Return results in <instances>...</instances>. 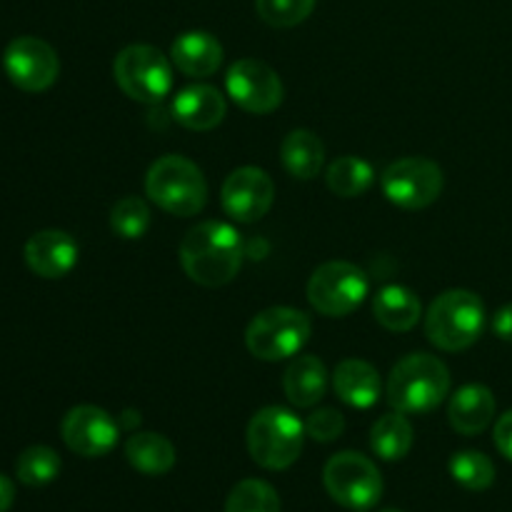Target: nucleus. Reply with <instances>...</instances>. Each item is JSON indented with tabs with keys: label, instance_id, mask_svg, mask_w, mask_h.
Returning <instances> with one entry per match:
<instances>
[{
	"label": "nucleus",
	"instance_id": "f704fd0d",
	"mask_svg": "<svg viewBox=\"0 0 512 512\" xmlns=\"http://www.w3.org/2000/svg\"><path fill=\"white\" fill-rule=\"evenodd\" d=\"M383 512H403V510H383Z\"/></svg>",
	"mask_w": 512,
	"mask_h": 512
},
{
	"label": "nucleus",
	"instance_id": "f03ea898",
	"mask_svg": "<svg viewBox=\"0 0 512 512\" xmlns=\"http://www.w3.org/2000/svg\"><path fill=\"white\" fill-rule=\"evenodd\" d=\"M450 393V370L428 353H413L400 360L388 378V403L398 413L423 415L438 408Z\"/></svg>",
	"mask_w": 512,
	"mask_h": 512
},
{
	"label": "nucleus",
	"instance_id": "72a5a7b5",
	"mask_svg": "<svg viewBox=\"0 0 512 512\" xmlns=\"http://www.w3.org/2000/svg\"><path fill=\"white\" fill-rule=\"evenodd\" d=\"M13 500H15V485L0 473V512H8L13 508Z\"/></svg>",
	"mask_w": 512,
	"mask_h": 512
},
{
	"label": "nucleus",
	"instance_id": "aec40b11",
	"mask_svg": "<svg viewBox=\"0 0 512 512\" xmlns=\"http://www.w3.org/2000/svg\"><path fill=\"white\" fill-rule=\"evenodd\" d=\"M335 393L350 408L368 410L380 398V375L370 363L358 358H348L333 373Z\"/></svg>",
	"mask_w": 512,
	"mask_h": 512
},
{
	"label": "nucleus",
	"instance_id": "7ed1b4c3",
	"mask_svg": "<svg viewBox=\"0 0 512 512\" xmlns=\"http://www.w3.org/2000/svg\"><path fill=\"white\" fill-rule=\"evenodd\" d=\"M485 328V305L470 290H448L430 303L425 335L435 348L460 353L478 343Z\"/></svg>",
	"mask_w": 512,
	"mask_h": 512
},
{
	"label": "nucleus",
	"instance_id": "a211bd4d",
	"mask_svg": "<svg viewBox=\"0 0 512 512\" xmlns=\"http://www.w3.org/2000/svg\"><path fill=\"white\" fill-rule=\"evenodd\" d=\"M495 418V395L485 385H465L450 398L448 420L460 435H480Z\"/></svg>",
	"mask_w": 512,
	"mask_h": 512
},
{
	"label": "nucleus",
	"instance_id": "ddd939ff",
	"mask_svg": "<svg viewBox=\"0 0 512 512\" xmlns=\"http://www.w3.org/2000/svg\"><path fill=\"white\" fill-rule=\"evenodd\" d=\"M63 443L83 458H103L118 445L120 428L113 415L98 405H78L68 410L60 425Z\"/></svg>",
	"mask_w": 512,
	"mask_h": 512
},
{
	"label": "nucleus",
	"instance_id": "412c9836",
	"mask_svg": "<svg viewBox=\"0 0 512 512\" xmlns=\"http://www.w3.org/2000/svg\"><path fill=\"white\" fill-rule=\"evenodd\" d=\"M373 313L375 320L390 333H408L418 325L423 308H420V298L413 290L403 288V285H385L375 295Z\"/></svg>",
	"mask_w": 512,
	"mask_h": 512
},
{
	"label": "nucleus",
	"instance_id": "f3484780",
	"mask_svg": "<svg viewBox=\"0 0 512 512\" xmlns=\"http://www.w3.org/2000/svg\"><path fill=\"white\" fill-rule=\"evenodd\" d=\"M170 60L180 73L190 78H208L223 63V45L205 30H188L173 40Z\"/></svg>",
	"mask_w": 512,
	"mask_h": 512
},
{
	"label": "nucleus",
	"instance_id": "cd10ccee",
	"mask_svg": "<svg viewBox=\"0 0 512 512\" xmlns=\"http://www.w3.org/2000/svg\"><path fill=\"white\" fill-rule=\"evenodd\" d=\"M225 512H280V495L265 480H243L230 490Z\"/></svg>",
	"mask_w": 512,
	"mask_h": 512
},
{
	"label": "nucleus",
	"instance_id": "f8f14e48",
	"mask_svg": "<svg viewBox=\"0 0 512 512\" xmlns=\"http://www.w3.org/2000/svg\"><path fill=\"white\" fill-rule=\"evenodd\" d=\"M225 88L233 103L245 113L268 115L283 103V80L263 60L243 58L230 65L225 75Z\"/></svg>",
	"mask_w": 512,
	"mask_h": 512
},
{
	"label": "nucleus",
	"instance_id": "dca6fc26",
	"mask_svg": "<svg viewBox=\"0 0 512 512\" xmlns=\"http://www.w3.org/2000/svg\"><path fill=\"white\" fill-rule=\"evenodd\" d=\"M228 105L223 93L213 85H188L173 100V115L188 130H213L223 123Z\"/></svg>",
	"mask_w": 512,
	"mask_h": 512
},
{
	"label": "nucleus",
	"instance_id": "9d476101",
	"mask_svg": "<svg viewBox=\"0 0 512 512\" xmlns=\"http://www.w3.org/2000/svg\"><path fill=\"white\" fill-rule=\"evenodd\" d=\"M443 170L428 158H400L385 168L380 178L385 198L403 210H423L443 193Z\"/></svg>",
	"mask_w": 512,
	"mask_h": 512
},
{
	"label": "nucleus",
	"instance_id": "a878e982",
	"mask_svg": "<svg viewBox=\"0 0 512 512\" xmlns=\"http://www.w3.org/2000/svg\"><path fill=\"white\" fill-rule=\"evenodd\" d=\"M60 455L48 445H30L18 455L15 473L18 480L28 488H43L60 475Z\"/></svg>",
	"mask_w": 512,
	"mask_h": 512
},
{
	"label": "nucleus",
	"instance_id": "f257e3e1",
	"mask_svg": "<svg viewBox=\"0 0 512 512\" xmlns=\"http://www.w3.org/2000/svg\"><path fill=\"white\" fill-rule=\"evenodd\" d=\"M180 263L193 283L220 288L228 285L243 265V240L233 225L205 220L185 233Z\"/></svg>",
	"mask_w": 512,
	"mask_h": 512
},
{
	"label": "nucleus",
	"instance_id": "6e6552de",
	"mask_svg": "<svg viewBox=\"0 0 512 512\" xmlns=\"http://www.w3.org/2000/svg\"><path fill=\"white\" fill-rule=\"evenodd\" d=\"M323 483L330 498L348 510H370L383 498V475L378 465L353 450H345L328 460Z\"/></svg>",
	"mask_w": 512,
	"mask_h": 512
},
{
	"label": "nucleus",
	"instance_id": "393cba45",
	"mask_svg": "<svg viewBox=\"0 0 512 512\" xmlns=\"http://www.w3.org/2000/svg\"><path fill=\"white\" fill-rule=\"evenodd\" d=\"M325 180H328V188L335 195H340V198H358V195L368 193L375 180V173L368 160L355 158V155H343V158L330 163Z\"/></svg>",
	"mask_w": 512,
	"mask_h": 512
},
{
	"label": "nucleus",
	"instance_id": "39448f33",
	"mask_svg": "<svg viewBox=\"0 0 512 512\" xmlns=\"http://www.w3.org/2000/svg\"><path fill=\"white\" fill-rule=\"evenodd\" d=\"M305 423L290 410L270 405L248 423L250 458L265 470H288L303 453Z\"/></svg>",
	"mask_w": 512,
	"mask_h": 512
},
{
	"label": "nucleus",
	"instance_id": "c85d7f7f",
	"mask_svg": "<svg viewBox=\"0 0 512 512\" xmlns=\"http://www.w3.org/2000/svg\"><path fill=\"white\" fill-rule=\"evenodd\" d=\"M110 228L115 235L125 240H140L150 228V210L145 200L128 195V198L118 200L110 213Z\"/></svg>",
	"mask_w": 512,
	"mask_h": 512
},
{
	"label": "nucleus",
	"instance_id": "bb28decb",
	"mask_svg": "<svg viewBox=\"0 0 512 512\" xmlns=\"http://www.w3.org/2000/svg\"><path fill=\"white\" fill-rule=\"evenodd\" d=\"M450 475L465 490L480 493V490H488L495 483V465L485 453L463 450V453H455L450 458Z\"/></svg>",
	"mask_w": 512,
	"mask_h": 512
},
{
	"label": "nucleus",
	"instance_id": "473e14b6",
	"mask_svg": "<svg viewBox=\"0 0 512 512\" xmlns=\"http://www.w3.org/2000/svg\"><path fill=\"white\" fill-rule=\"evenodd\" d=\"M493 330L500 340H508V343H512V303L503 305V308L495 313Z\"/></svg>",
	"mask_w": 512,
	"mask_h": 512
},
{
	"label": "nucleus",
	"instance_id": "2eb2a0df",
	"mask_svg": "<svg viewBox=\"0 0 512 512\" xmlns=\"http://www.w3.org/2000/svg\"><path fill=\"white\" fill-rule=\"evenodd\" d=\"M25 265L38 278H65L78 263V243L65 230H40L25 243Z\"/></svg>",
	"mask_w": 512,
	"mask_h": 512
},
{
	"label": "nucleus",
	"instance_id": "423d86ee",
	"mask_svg": "<svg viewBox=\"0 0 512 512\" xmlns=\"http://www.w3.org/2000/svg\"><path fill=\"white\" fill-rule=\"evenodd\" d=\"M313 325L303 310L268 308L250 320L245 345L258 360L278 363L298 355L310 340Z\"/></svg>",
	"mask_w": 512,
	"mask_h": 512
},
{
	"label": "nucleus",
	"instance_id": "20e7f679",
	"mask_svg": "<svg viewBox=\"0 0 512 512\" xmlns=\"http://www.w3.org/2000/svg\"><path fill=\"white\" fill-rule=\"evenodd\" d=\"M145 193L165 213L190 218L208 203V183L203 170L183 155H163L145 175Z\"/></svg>",
	"mask_w": 512,
	"mask_h": 512
},
{
	"label": "nucleus",
	"instance_id": "b1692460",
	"mask_svg": "<svg viewBox=\"0 0 512 512\" xmlns=\"http://www.w3.org/2000/svg\"><path fill=\"white\" fill-rule=\"evenodd\" d=\"M413 438V425L405 418V413H388L370 430V448L378 458L395 463V460H403L410 453Z\"/></svg>",
	"mask_w": 512,
	"mask_h": 512
},
{
	"label": "nucleus",
	"instance_id": "7c9ffc66",
	"mask_svg": "<svg viewBox=\"0 0 512 512\" xmlns=\"http://www.w3.org/2000/svg\"><path fill=\"white\" fill-rule=\"evenodd\" d=\"M345 418L333 408H320L305 420V435H310L318 443H333L343 435Z\"/></svg>",
	"mask_w": 512,
	"mask_h": 512
},
{
	"label": "nucleus",
	"instance_id": "4be33fe9",
	"mask_svg": "<svg viewBox=\"0 0 512 512\" xmlns=\"http://www.w3.org/2000/svg\"><path fill=\"white\" fill-rule=\"evenodd\" d=\"M280 160L293 178L313 180L325 163L323 140L310 130H293L280 145Z\"/></svg>",
	"mask_w": 512,
	"mask_h": 512
},
{
	"label": "nucleus",
	"instance_id": "5701e85b",
	"mask_svg": "<svg viewBox=\"0 0 512 512\" xmlns=\"http://www.w3.org/2000/svg\"><path fill=\"white\" fill-rule=\"evenodd\" d=\"M125 458L138 473L143 475H165L173 470L175 455L173 443L158 433H135L125 443Z\"/></svg>",
	"mask_w": 512,
	"mask_h": 512
},
{
	"label": "nucleus",
	"instance_id": "6ab92c4d",
	"mask_svg": "<svg viewBox=\"0 0 512 512\" xmlns=\"http://www.w3.org/2000/svg\"><path fill=\"white\" fill-rule=\"evenodd\" d=\"M285 398L295 408H313L328 393V370L315 355H300L288 365L283 375Z\"/></svg>",
	"mask_w": 512,
	"mask_h": 512
},
{
	"label": "nucleus",
	"instance_id": "1a4fd4ad",
	"mask_svg": "<svg viewBox=\"0 0 512 512\" xmlns=\"http://www.w3.org/2000/svg\"><path fill=\"white\" fill-rule=\"evenodd\" d=\"M368 275L363 268L345 260L320 265L308 283V300L325 318H345L368 298Z\"/></svg>",
	"mask_w": 512,
	"mask_h": 512
},
{
	"label": "nucleus",
	"instance_id": "9b49d317",
	"mask_svg": "<svg viewBox=\"0 0 512 512\" xmlns=\"http://www.w3.org/2000/svg\"><path fill=\"white\" fill-rule=\"evenodd\" d=\"M3 68L15 88L25 93H43L58 80L60 60L53 45L33 35H20L5 48Z\"/></svg>",
	"mask_w": 512,
	"mask_h": 512
},
{
	"label": "nucleus",
	"instance_id": "2f4dec72",
	"mask_svg": "<svg viewBox=\"0 0 512 512\" xmlns=\"http://www.w3.org/2000/svg\"><path fill=\"white\" fill-rule=\"evenodd\" d=\"M495 445L505 458L512 460V410L500 415L498 425H495Z\"/></svg>",
	"mask_w": 512,
	"mask_h": 512
},
{
	"label": "nucleus",
	"instance_id": "4468645a",
	"mask_svg": "<svg viewBox=\"0 0 512 512\" xmlns=\"http://www.w3.org/2000/svg\"><path fill=\"white\" fill-rule=\"evenodd\" d=\"M225 213L238 223H258L273 208L275 185L263 168L245 165L225 178L220 190Z\"/></svg>",
	"mask_w": 512,
	"mask_h": 512
},
{
	"label": "nucleus",
	"instance_id": "0eeeda50",
	"mask_svg": "<svg viewBox=\"0 0 512 512\" xmlns=\"http://www.w3.org/2000/svg\"><path fill=\"white\" fill-rule=\"evenodd\" d=\"M113 75L118 88L138 103H160L173 90V65L153 45H128L115 55Z\"/></svg>",
	"mask_w": 512,
	"mask_h": 512
},
{
	"label": "nucleus",
	"instance_id": "c756f323",
	"mask_svg": "<svg viewBox=\"0 0 512 512\" xmlns=\"http://www.w3.org/2000/svg\"><path fill=\"white\" fill-rule=\"evenodd\" d=\"M315 0H255L260 18L273 28H295L310 18Z\"/></svg>",
	"mask_w": 512,
	"mask_h": 512
}]
</instances>
